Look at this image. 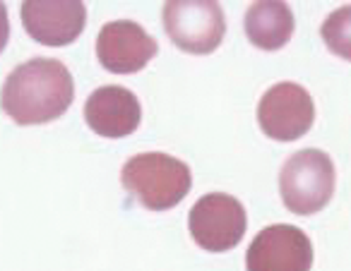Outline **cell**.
Returning <instances> with one entry per match:
<instances>
[{"instance_id": "6da1fadb", "label": "cell", "mask_w": 351, "mask_h": 271, "mask_svg": "<svg viewBox=\"0 0 351 271\" xmlns=\"http://www.w3.org/2000/svg\"><path fill=\"white\" fill-rule=\"evenodd\" d=\"M75 99V79L56 58H32L17 65L0 89V108L17 125L58 120Z\"/></svg>"}, {"instance_id": "7a4b0ae2", "label": "cell", "mask_w": 351, "mask_h": 271, "mask_svg": "<svg viewBox=\"0 0 351 271\" xmlns=\"http://www.w3.org/2000/svg\"><path fill=\"white\" fill-rule=\"evenodd\" d=\"M121 183L145 209L166 211L191 192L193 173L188 164L164 151H145L125 161Z\"/></svg>"}, {"instance_id": "3957f363", "label": "cell", "mask_w": 351, "mask_h": 271, "mask_svg": "<svg viewBox=\"0 0 351 271\" xmlns=\"http://www.w3.org/2000/svg\"><path fill=\"white\" fill-rule=\"evenodd\" d=\"M335 164L320 149H301L279 170V194L296 216H311L330 204L335 194Z\"/></svg>"}, {"instance_id": "277c9868", "label": "cell", "mask_w": 351, "mask_h": 271, "mask_svg": "<svg viewBox=\"0 0 351 271\" xmlns=\"http://www.w3.org/2000/svg\"><path fill=\"white\" fill-rule=\"evenodd\" d=\"M169 39L186 53L207 55L224 41V10L215 0H171L161 12Z\"/></svg>"}, {"instance_id": "5b68a950", "label": "cell", "mask_w": 351, "mask_h": 271, "mask_svg": "<svg viewBox=\"0 0 351 271\" xmlns=\"http://www.w3.org/2000/svg\"><path fill=\"white\" fill-rule=\"evenodd\" d=\"M245 218L243 204L226 192H210L193 204L188 214L191 235L207 252H229L243 240Z\"/></svg>"}, {"instance_id": "8992f818", "label": "cell", "mask_w": 351, "mask_h": 271, "mask_svg": "<svg viewBox=\"0 0 351 271\" xmlns=\"http://www.w3.org/2000/svg\"><path fill=\"white\" fill-rule=\"evenodd\" d=\"M315 120V103L296 82H279L263 94L258 106L260 130L274 142L301 140Z\"/></svg>"}, {"instance_id": "52a82bcc", "label": "cell", "mask_w": 351, "mask_h": 271, "mask_svg": "<svg viewBox=\"0 0 351 271\" xmlns=\"http://www.w3.org/2000/svg\"><path fill=\"white\" fill-rule=\"evenodd\" d=\"M313 242L301 228L274 223L255 235L245 252L248 271H311Z\"/></svg>"}, {"instance_id": "ba28073f", "label": "cell", "mask_w": 351, "mask_h": 271, "mask_svg": "<svg viewBox=\"0 0 351 271\" xmlns=\"http://www.w3.org/2000/svg\"><path fill=\"white\" fill-rule=\"evenodd\" d=\"M156 51L159 44L154 36H149L132 20L108 22L97 36V58L113 75L140 73L154 58Z\"/></svg>"}, {"instance_id": "9c48e42d", "label": "cell", "mask_w": 351, "mask_h": 271, "mask_svg": "<svg viewBox=\"0 0 351 271\" xmlns=\"http://www.w3.org/2000/svg\"><path fill=\"white\" fill-rule=\"evenodd\" d=\"M87 8L80 0H25L22 25L44 46H68L84 31Z\"/></svg>"}, {"instance_id": "30bf717a", "label": "cell", "mask_w": 351, "mask_h": 271, "mask_svg": "<svg viewBox=\"0 0 351 271\" xmlns=\"http://www.w3.org/2000/svg\"><path fill=\"white\" fill-rule=\"evenodd\" d=\"M84 120L97 135L121 140L140 127V99L125 87H99L84 103Z\"/></svg>"}, {"instance_id": "8fae6325", "label": "cell", "mask_w": 351, "mask_h": 271, "mask_svg": "<svg viewBox=\"0 0 351 271\" xmlns=\"http://www.w3.org/2000/svg\"><path fill=\"white\" fill-rule=\"evenodd\" d=\"M245 36L255 49L279 51L293 36V12L287 3H253L245 10Z\"/></svg>"}, {"instance_id": "7c38bea8", "label": "cell", "mask_w": 351, "mask_h": 271, "mask_svg": "<svg viewBox=\"0 0 351 271\" xmlns=\"http://www.w3.org/2000/svg\"><path fill=\"white\" fill-rule=\"evenodd\" d=\"M320 36L332 53L351 63V5L327 15L320 27Z\"/></svg>"}, {"instance_id": "4fadbf2b", "label": "cell", "mask_w": 351, "mask_h": 271, "mask_svg": "<svg viewBox=\"0 0 351 271\" xmlns=\"http://www.w3.org/2000/svg\"><path fill=\"white\" fill-rule=\"evenodd\" d=\"M8 39H10V20H8V8L0 3V53L5 51Z\"/></svg>"}]
</instances>
